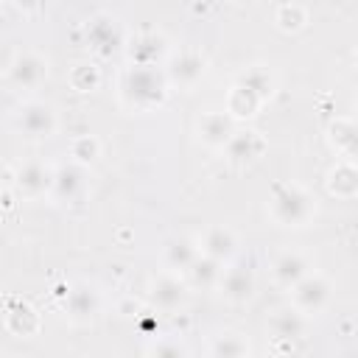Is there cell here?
Instances as JSON below:
<instances>
[{
    "mask_svg": "<svg viewBox=\"0 0 358 358\" xmlns=\"http://www.w3.org/2000/svg\"><path fill=\"white\" fill-rule=\"evenodd\" d=\"M268 215L280 227H305L316 215V199L299 182H280L268 199Z\"/></svg>",
    "mask_w": 358,
    "mask_h": 358,
    "instance_id": "6da1fadb",
    "label": "cell"
},
{
    "mask_svg": "<svg viewBox=\"0 0 358 358\" xmlns=\"http://www.w3.org/2000/svg\"><path fill=\"white\" fill-rule=\"evenodd\" d=\"M165 92H168V78H162L157 67L148 64H134L120 78V98L131 109H148L154 103H162Z\"/></svg>",
    "mask_w": 358,
    "mask_h": 358,
    "instance_id": "7a4b0ae2",
    "label": "cell"
},
{
    "mask_svg": "<svg viewBox=\"0 0 358 358\" xmlns=\"http://www.w3.org/2000/svg\"><path fill=\"white\" fill-rule=\"evenodd\" d=\"M3 78L11 90H36L48 78V59L36 50H20L6 64Z\"/></svg>",
    "mask_w": 358,
    "mask_h": 358,
    "instance_id": "3957f363",
    "label": "cell"
},
{
    "mask_svg": "<svg viewBox=\"0 0 358 358\" xmlns=\"http://www.w3.org/2000/svg\"><path fill=\"white\" fill-rule=\"evenodd\" d=\"M14 126L25 140H45L56 131V109L45 101H25L14 112Z\"/></svg>",
    "mask_w": 358,
    "mask_h": 358,
    "instance_id": "277c9868",
    "label": "cell"
},
{
    "mask_svg": "<svg viewBox=\"0 0 358 358\" xmlns=\"http://www.w3.org/2000/svg\"><path fill=\"white\" fill-rule=\"evenodd\" d=\"M330 299V280L319 271H308L294 288H291V305L302 313H316Z\"/></svg>",
    "mask_w": 358,
    "mask_h": 358,
    "instance_id": "5b68a950",
    "label": "cell"
},
{
    "mask_svg": "<svg viewBox=\"0 0 358 358\" xmlns=\"http://www.w3.org/2000/svg\"><path fill=\"white\" fill-rule=\"evenodd\" d=\"M187 299V282L176 271H159L148 285V302L157 310H176Z\"/></svg>",
    "mask_w": 358,
    "mask_h": 358,
    "instance_id": "8992f818",
    "label": "cell"
},
{
    "mask_svg": "<svg viewBox=\"0 0 358 358\" xmlns=\"http://www.w3.org/2000/svg\"><path fill=\"white\" fill-rule=\"evenodd\" d=\"M207 70V62L204 56L196 50V48H182L176 50L171 59H168V67H165V78L176 87H193Z\"/></svg>",
    "mask_w": 358,
    "mask_h": 358,
    "instance_id": "52a82bcc",
    "label": "cell"
},
{
    "mask_svg": "<svg viewBox=\"0 0 358 358\" xmlns=\"http://www.w3.org/2000/svg\"><path fill=\"white\" fill-rule=\"evenodd\" d=\"M53 173L48 165L31 159V162H22L14 173V187L22 199H36L42 193H50L53 190Z\"/></svg>",
    "mask_w": 358,
    "mask_h": 358,
    "instance_id": "ba28073f",
    "label": "cell"
},
{
    "mask_svg": "<svg viewBox=\"0 0 358 358\" xmlns=\"http://www.w3.org/2000/svg\"><path fill=\"white\" fill-rule=\"evenodd\" d=\"M3 324H6L8 333H14L20 338H28V336L39 333L42 319H39V313L31 302H25L20 296H11L6 302V310H3Z\"/></svg>",
    "mask_w": 358,
    "mask_h": 358,
    "instance_id": "9c48e42d",
    "label": "cell"
},
{
    "mask_svg": "<svg viewBox=\"0 0 358 358\" xmlns=\"http://www.w3.org/2000/svg\"><path fill=\"white\" fill-rule=\"evenodd\" d=\"M98 305H101L98 291H95V285H90V282H76V285H70V291H67V296H64V313H67V319L76 322V324H84V322L95 319Z\"/></svg>",
    "mask_w": 358,
    "mask_h": 358,
    "instance_id": "30bf717a",
    "label": "cell"
},
{
    "mask_svg": "<svg viewBox=\"0 0 358 358\" xmlns=\"http://www.w3.org/2000/svg\"><path fill=\"white\" fill-rule=\"evenodd\" d=\"M218 291L229 302H246V299H252V294H255V274H252V268L246 263L227 266L224 274H221V280H218Z\"/></svg>",
    "mask_w": 358,
    "mask_h": 358,
    "instance_id": "8fae6325",
    "label": "cell"
},
{
    "mask_svg": "<svg viewBox=\"0 0 358 358\" xmlns=\"http://www.w3.org/2000/svg\"><path fill=\"white\" fill-rule=\"evenodd\" d=\"M196 131H199V140L210 148H224L229 143V137L238 131L235 129V120L224 112H201L199 123H196Z\"/></svg>",
    "mask_w": 358,
    "mask_h": 358,
    "instance_id": "7c38bea8",
    "label": "cell"
},
{
    "mask_svg": "<svg viewBox=\"0 0 358 358\" xmlns=\"http://www.w3.org/2000/svg\"><path fill=\"white\" fill-rule=\"evenodd\" d=\"M199 249H201V255H207V257H213L218 263H227L238 252V238H235V232L229 227L215 224V227L204 229V235L199 241Z\"/></svg>",
    "mask_w": 358,
    "mask_h": 358,
    "instance_id": "4fadbf2b",
    "label": "cell"
},
{
    "mask_svg": "<svg viewBox=\"0 0 358 358\" xmlns=\"http://www.w3.org/2000/svg\"><path fill=\"white\" fill-rule=\"evenodd\" d=\"M305 324H308L305 313L296 310L294 305H282V308L271 310V316H268V330H271V336H274L277 341H288V344L305 333Z\"/></svg>",
    "mask_w": 358,
    "mask_h": 358,
    "instance_id": "5bb4252c",
    "label": "cell"
},
{
    "mask_svg": "<svg viewBox=\"0 0 358 358\" xmlns=\"http://www.w3.org/2000/svg\"><path fill=\"white\" fill-rule=\"evenodd\" d=\"M224 148L232 162H255L266 151V137L257 129H238Z\"/></svg>",
    "mask_w": 358,
    "mask_h": 358,
    "instance_id": "9a60e30c",
    "label": "cell"
},
{
    "mask_svg": "<svg viewBox=\"0 0 358 358\" xmlns=\"http://www.w3.org/2000/svg\"><path fill=\"white\" fill-rule=\"evenodd\" d=\"M84 176H87V173H84V165H78V162H64V165H59L56 173H53V190H50V196H53L56 201H73V199H78V193H81L84 185H87Z\"/></svg>",
    "mask_w": 358,
    "mask_h": 358,
    "instance_id": "2e32d148",
    "label": "cell"
},
{
    "mask_svg": "<svg viewBox=\"0 0 358 358\" xmlns=\"http://www.w3.org/2000/svg\"><path fill=\"white\" fill-rule=\"evenodd\" d=\"M327 131H330V145L344 157V162H355L358 159V120L336 117Z\"/></svg>",
    "mask_w": 358,
    "mask_h": 358,
    "instance_id": "e0dca14e",
    "label": "cell"
},
{
    "mask_svg": "<svg viewBox=\"0 0 358 358\" xmlns=\"http://www.w3.org/2000/svg\"><path fill=\"white\" fill-rule=\"evenodd\" d=\"M305 274H308V260L299 252H282L271 263V277L282 288H294Z\"/></svg>",
    "mask_w": 358,
    "mask_h": 358,
    "instance_id": "ac0fdd59",
    "label": "cell"
},
{
    "mask_svg": "<svg viewBox=\"0 0 358 358\" xmlns=\"http://www.w3.org/2000/svg\"><path fill=\"white\" fill-rule=\"evenodd\" d=\"M199 255H201V249L190 238H173L162 249V263H165L168 271H176L179 274V271H187L196 263Z\"/></svg>",
    "mask_w": 358,
    "mask_h": 358,
    "instance_id": "d6986e66",
    "label": "cell"
},
{
    "mask_svg": "<svg viewBox=\"0 0 358 358\" xmlns=\"http://www.w3.org/2000/svg\"><path fill=\"white\" fill-rule=\"evenodd\" d=\"M327 190L338 199L358 196V165L355 162H336L327 173Z\"/></svg>",
    "mask_w": 358,
    "mask_h": 358,
    "instance_id": "ffe728a7",
    "label": "cell"
},
{
    "mask_svg": "<svg viewBox=\"0 0 358 358\" xmlns=\"http://www.w3.org/2000/svg\"><path fill=\"white\" fill-rule=\"evenodd\" d=\"M263 98L252 90H246L243 84H232L229 92H227V115L232 120H241V117H252L257 109H260Z\"/></svg>",
    "mask_w": 358,
    "mask_h": 358,
    "instance_id": "44dd1931",
    "label": "cell"
},
{
    "mask_svg": "<svg viewBox=\"0 0 358 358\" xmlns=\"http://www.w3.org/2000/svg\"><path fill=\"white\" fill-rule=\"evenodd\" d=\"M185 274H187V285H196V288H213V285H218L224 268H221L218 260H213V257H207V255H199L196 263H193Z\"/></svg>",
    "mask_w": 358,
    "mask_h": 358,
    "instance_id": "7402d4cb",
    "label": "cell"
},
{
    "mask_svg": "<svg viewBox=\"0 0 358 358\" xmlns=\"http://www.w3.org/2000/svg\"><path fill=\"white\" fill-rule=\"evenodd\" d=\"M235 84H243L246 90L257 92L263 101L274 92V76H271V70H268L266 64H252V67H246L243 73H238Z\"/></svg>",
    "mask_w": 358,
    "mask_h": 358,
    "instance_id": "603a6c76",
    "label": "cell"
},
{
    "mask_svg": "<svg viewBox=\"0 0 358 358\" xmlns=\"http://www.w3.org/2000/svg\"><path fill=\"white\" fill-rule=\"evenodd\" d=\"M210 355L213 358H249V341L241 333H218L210 344Z\"/></svg>",
    "mask_w": 358,
    "mask_h": 358,
    "instance_id": "cb8c5ba5",
    "label": "cell"
},
{
    "mask_svg": "<svg viewBox=\"0 0 358 358\" xmlns=\"http://www.w3.org/2000/svg\"><path fill=\"white\" fill-rule=\"evenodd\" d=\"M67 81L73 84L76 92H92L101 84V70L92 62H76L67 73Z\"/></svg>",
    "mask_w": 358,
    "mask_h": 358,
    "instance_id": "d4e9b609",
    "label": "cell"
},
{
    "mask_svg": "<svg viewBox=\"0 0 358 358\" xmlns=\"http://www.w3.org/2000/svg\"><path fill=\"white\" fill-rule=\"evenodd\" d=\"M159 53H162V36H157V34H143V36H137L131 42V59H134V64L154 67V62H157Z\"/></svg>",
    "mask_w": 358,
    "mask_h": 358,
    "instance_id": "484cf974",
    "label": "cell"
},
{
    "mask_svg": "<svg viewBox=\"0 0 358 358\" xmlns=\"http://www.w3.org/2000/svg\"><path fill=\"white\" fill-rule=\"evenodd\" d=\"M274 22L282 31H299L308 22V8L302 3H280L274 8Z\"/></svg>",
    "mask_w": 358,
    "mask_h": 358,
    "instance_id": "4316f807",
    "label": "cell"
},
{
    "mask_svg": "<svg viewBox=\"0 0 358 358\" xmlns=\"http://www.w3.org/2000/svg\"><path fill=\"white\" fill-rule=\"evenodd\" d=\"M70 157L78 165H90L101 157V140L95 134H78L70 140Z\"/></svg>",
    "mask_w": 358,
    "mask_h": 358,
    "instance_id": "83f0119b",
    "label": "cell"
},
{
    "mask_svg": "<svg viewBox=\"0 0 358 358\" xmlns=\"http://www.w3.org/2000/svg\"><path fill=\"white\" fill-rule=\"evenodd\" d=\"M145 358H190V352L179 338H154L145 350Z\"/></svg>",
    "mask_w": 358,
    "mask_h": 358,
    "instance_id": "f1b7e54d",
    "label": "cell"
},
{
    "mask_svg": "<svg viewBox=\"0 0 358 358\" xmlns=\"http://www.w3.org/2000/svg\"><path fill=\"white\" fill-rule=\"evenodd\" d=\"M6 358H17V355H6Z\"/></svg>",
    "mask_w": 358,
    "mask_h": 358,
    "instance_id": "f546056e",
    "label": "cell"
},
{
    "mask_svg": "<svg viewBox=\"0 0 358 358\" xmlns=\"http://www.w3.org/2000/svg\"><path fill=\"white\" fill-rule=\"evenodd\" d=\"M355 59H358V50H355Z\"/></svg>",
    "mask_w": 358,
    "mask_h": 358,
    "instance_id": "4dcf8cb0",
    "label": "cell"
}]
</instances>
